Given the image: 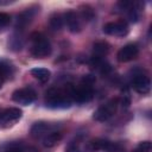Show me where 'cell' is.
Instances as JSON below:
<instances>
[{"label":"cell","instance_id":"cell-1","mask_svg":"<svg viewBox=\"0 0 152 152\" xmlns=\"http://www.w3.org/2000/svg\"><path fill=\"white\" fill-rule=\"evenodd\" d=\"M72 84H65V87H51L46 90L44 96V103L46 107L56 108H68L72 103L71 97Z\"/></svg>","mask_w":152,"mask_h":152},{"label":"cell","instance_id":"cell-2","mask_svg":"<svg viewBox=\"0 0 152 152\" xmlns=\"http://www.w3.org/2000/svg\"><path fill=\"white\" fill-rule=\"evenodd\" d=\"M94 83H95V76L84 75L80 84L72 86V90H71L72 101L77 103L89 102L94 97V88H93Z\"/></svg>","mask_w":152,"mask_h":152},{"label":"cell","instance_id":"cell-3","mask_svg":"<svg viewBox=\"0 0 152 152\" xmlns=\"http://www.w3.org/2000/svg\"><path fill=\"white\" fill-rule=\"evenodd\" d=\"M31 48H30V53L34 58H45L51 55L52 48L49 42V39L40 32H32L31 36Z\"/></svg>","mask_w":152,"mask_h":152},{"label":"cell","instance_id":"cell-4","mask_svg":"<svg viewBox=\"0 0 152 152\" xmlns=\"http://www.w3.org/2000/svg\"><path fill=\"white\" fill-rule=\"evenodd\" d=\"M131 86L133 87V89L141 94H148L151 90V80L150 76L147 75V72L145 70H141L139 68H135L134 70H132V75H131Z\"/></svg>","mask_w":152,"mask_h":152},{"label":"cell","instance_id":"cell-5","mask_svg":"<svg viewBox=\"0 0 152 152\" xmlns=\"http://www.w3.org/2000/svg\"><path fill=\"white\" fill-rule=\"evenodd\" d=\"M118 106H119V100L118 99H112L109 100L108 102L101 104L93 114V119L95 121H100V122H103V121H107L109 120L118 110Z\"/></svg>","mask_w":152,"mask_h":152},{"label":"cell","instance_id":"cell-6","mask_svg":"<svg viewBox=\"0 0 152 152\" xmlns=\"http://www.w3.org/2000/svg\"><path fill=\"white\" fill-rule=\"evenodd\" d=\"M23 116V110L17 107H10L0 110V127L7 128L18 122Z\"/></svg>","mask_w":152,"mask_h":152},{"label":"cell","instance_id":"cell-7","mask_svg":"<svg viewBox=\"0 0 152 152\" xmlns=\"http://www.w3.org/2000/svg\"><path fill=\"white\" fill-rule=\"evenodd\" d=\"M36 99H37V94L30 87L20 88V89H17L12 93V100L19 104H23V106L31 104L32 102L36 101Z\"/></svg>","mask_w":152,"mask_h":152},{"label":"cell","instance_id":"cell-8","mask_svg":"<svg viewBox=\"0 0 152 152\" xmlns=\"http://www.w3.org/2000/svg\"><path fill=\"white\" fill-rule=\"evenodd\" d=\"M39 13V6H31L28 8H26L25 11H23L18 18H17V25L15 28L18 32H23L24 28L34 19V17Z\"/></svg>","mask_w":152,"mask_h":152},{"label":"cell","instance_id":"cell-9","mask_svg":"<svg viewBox=\"0 0 152 152\" xmlns=\"http://www.w3.org/2000/svg\"><path fill=\"white\" fill-rule=\"evenodd\" d=\"M103 32L109 36L114 37H125L129 32V27L126 21L118 20V21H110L103 25Z\"/></svg>","mask_w":152,"mask_h":152},{"label":"cell","instance_id":"cell-10","mask_svg":"<svg viewBox=\"0 0 152 152\" xmlns=\"http://www.w3.org/2000/svg\"><path fill=\"white\" fill-rule=\"evenodd\" d=\"M139 55V48L137 44L134 43H129L126 44L125 46H122L118 53H116V58L119 62L121 63H126V62H131L133 59H135Z\"/></svg>","mask_w":152,"mask_h":152},{"label":"cell","instance_id":"cell-11","mask_svg":"<svg viewBox=\"0 0 152 152\" xmlns=\"http://www.w3.org/2000/svg\"><path fill=\"white\" fill-rule=\"evenodd\" d=\"M52 131H56L53 125L45 122V121H37L31 126L30 135L33 139H40V138H44L46 134H49Z\"/></svg>","mask_w":152,"mask_h":152},{"label":"cell","instance_id":"cell-12","mask_svg":"<svg viewBox=\"0 0 152 152\" xmlns=\"http://www.w3.org/2000/svg\"><path fill=\"white\" fill-rule=\"evenodd\" d=\"M64 23L66 24L70 32L72 33H77L82 30V24H81V19L80 15L75 12V11H68L64 14Z\"/></svg>","mask_w":152,"mask_h":152},{"label":"cell","instance_id":"cell-13","mask_svg":"<svg viewBox=\"0 0 152 152\" xmlns=\"http://www.w3.org/2000/svg\"><path fill=\"white\" fill-rule=\"evenodd\" d=\"M62 138H63V135L59 131H57V129L52 131L43 138V145L45 147H53L62 140Z\"/></svg>","mask_w":152,"mask_h":152},{"label":"cell","instance_id":"cell-14","mask_svg":"<svg viewBox=\"0 0 152 152\" xmlns=\"http://www.w3.org/2000/svg\"><path fill=\"white\" fill-rule=\"evenodd\" d=\"M110 50V45L104 42V40H100L94 43L93 45V56H97V57H104Z\"/></svg>","mask_w":152,"mask_h":152},{"label":"cell","instance_id":"cell-15","mask_svg":"<svg viewBox=\"0 0 152 152\" xmlns=\"http://www.w3.org/2000/svg\"><path fill=\"white\" fill-rule=\"evenodd\" d=\"M31 75L36 80H38L40 83H46L50 80L51 72L46 68H33L31 69Z\"/></svg>","mask_w":152,"mask_h":152},{"label":"cell","instance_id":"cell-16","mask_svg":"<svg viewBox=\"0 0 152 152\" xmlns=\"http://www.w3.org/2000/svg\"><path fill=\"white\" fill-rule=\"evenodd\" d=\"M12 72H13L12 65L5 61H0V88L2 87L5 81L12 75Z\"/></svg>","mask_w":152,"mask_h":152},{"label":"cell","instance_id":"cell-17","mask_svg":"<svg viewBox=\"0 0 152 152\" xmlns=\"http://www.w3.org/2000/svg\"><path fill=\"white\" fill-rule=\"evenodd\" d=\"M49 24H50V27L53 30V31H59L62 30L63 25H64V18L62 14L59 13H55L50 17V20H49Z\"/></svg>","mask_w":152,"mask_h":152},{"label":"cell","instance_id":"cell-18","mask_svg":"<svg viewBox=\"0 0 152 152\" xmlns=\"http://www.w3.org/2000/svg\"><path fill=\"white\" fill-rule=\"evenodd\" d=\"M23 43H24V40H23L21 32H18V31H17V32L10 38V40H8V46H10L12 50L18 51V50H20V49L23 48Z\"/></svg>","mask_w":152,"mask_h":152},{"label":"cell","instance_id":"cell-19","mask_svg":"<svg viewBox=\"0 0 152 152\" xmlns=\"http://www.w3.org/2000/svg\"><path fill=\"white\" fill-rule=\"evenodd\" d=\"M80 17H82V19H84L86 21H90L94 19L95 12L89 5H82L80 7Z\"/></svg>","mask_w":152,"mask_h":152},{"label":"cell","instance_id":"cell-20","mask_svg":"<svg viewBox=\"0 0 152 152\" xmlns=\"http://www.w3.org/2000/svg\"><path fill=\"white\" fill-rule=\"evenodd\" d=\"M11 23V15L5 12H0V32L4 31Z\"/></svg>","mask_w":152,"mask_h":152},{"label":"cell","instance_id":"cell-21","mask_svg":"<svg viewBox=\"0 0 152 152\" xmlns=\"http://www.w3.org/2000/svg\"><path fill=\"white\" fill-rule=\"evenodd\" d=\"M133 152H151V142L150 141H141L138 146L133 150Z\"/></svg>","mask_w":152,"mask_h":152},{"label":"cell","instance_id":"cell-22","mask_svg":"<svg viewBox=\"0 0 152 152\" xmlns=\"http://www.w3.org/2000/svg\"><path fill=\"white\" fill-rule=\"evenodd\" d=\"M65 152H84L80 145L77 142H70L66 147H65Z\"/></svg>","mask_w":152,"mask_h":152},{"label":"cell","instance_id":"cell-23","mask_svg":"<svg viewBox=\"0 0 152 152\" xmlns=\"http://www.w3.org/2000/svg\"><path fill=\"white\" fill-rule=\"evenodd\" d=\"M5 152H24V151L20 147H18V146H12V147L7 148Z\"/></svg>","mask_w":152,"mask_h":152},{"label":"cell","instance_id":"cell-24","mask_svg":"<svg viewBox=\"0 0 152 152\" xmlns=\"http://www.w3.org/2000/svg\"><path fill=\"white\" fill-rule=\"evenodd\" d=\"M12 2H13V1H10V0H7V1H1V0H0V6H1V5H10V4H12Z\"/></svg>","mask_w":152,"mask_h":152}]
</instances>
